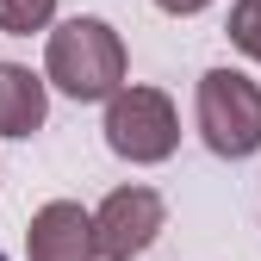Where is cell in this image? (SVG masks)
Wrapping results in <instances>:
<instances>
[{
    "mask_svg": "<svg viewBox=\"0 0 261 261\" xmlns=\"http://www.w3.org/2000/svg\"><path fill=\"white\" fill-rule=\"evenodd\" d=\"M50 112L44 81L25 69V62H0V137H31Z\"/></svg>",
    "mask_w": 261,
    "mask_h": 261,
    "instance_id": "cell-6",
    "label": "cell"
},
{
    "mask_svg": "<svg viewBox=\"0 0 261 261\" xmlns=\"http://www.w3.org/2000/svg\"><path fill=\"white\" fill-rule=\"evenodd\" d=\"M56 13V0H0V31H13V38H31V31H44Z\"/></svg>",
    "mask_w": 261,
    "mask_h": 261,
    "instance_id": "cell-7",
    "label": "cell"
},
{
    "mask_svg": "<svg viewBox=\"0 0 261 261\" xmlns=\"http://www.w3.org/2000/svg\"><path fill=\"white\" fill-rule=\"evenodd\" d=\"M31 261H100V237H93V212L75 199H50L25 230Z\"/></svg>",
    "mask_w": 261,
    "mask_h": 261,
    "instance_id": "cell-5",
    "label": "cell"
},
{
    "mask_svg": "<svg viewBox=\"0 0 261 261\" xmlns=\"http://www.w3.org/2000/svg\"><path fill=\"white\" fill-rule=\"evenodd\" d=\"M44 75L69 93V100H112L124 87V44L106 19H69L50 31Z\"/></svg>",
    "mask_w": 261,
    "mask_h": 261,
    "instance_id": "cell-1",
    "label": "cell"
},
{
    "mask_svg": "<svg viewBox=\"0 0 261 261\" xmlns=\"http://www.w3.org/2000/svg\"><path fill=\"white\" fill-rule=\"evenodd\" d=\"M155 7H162V13H174V19H187V13H205L212 0H155Z\"/></svg>",
    "mask_w": 261,
    "mask_h": 261,
    "instance_id": "cell-9",
    "label": "cell"
},
{
    "mask_svg": "<svg viewBox=\"0 0 261 261\" xmlns=\"http://www.w3.org/2000/svg\"><path fill=\"white\" fill-rule=\"evenodd\" d=\"M230 44L261 62V0H237L230 7Z\"/></svg>",
    "mask_w": 261,
    "mask_h": 261,
    "instance_id": "cell-8",
    "label": "cell"
},
{
    "mask_svg": "<svg viewBox=\"0 0 261 261\" xmlns=\"http://www.w3.org/2000/svg\"><path fill=\"white\" fill-rule=\"evenodd\" d=\"M106 143L124 162H168L180 143L174 100L162 87H118L112 106H106Z\"/></svg>",
    "mask_w": 261,
    "mask_h": 261,
    "instance_id": "cell-3",
    "label": "cell"
},
{
    "mask_svg": "<svg viewBox=\"0 0 261 261\" xmlns=\"http://www.w3.org/2000/svg\"><path fill=\"white\" fill-rule=\"evenodd\" d=\"M168 224V205H162L155 187H118L106 193V205L93 212V237H100V261H130L155 243V230Z\"/></svg>",
    "mask_w": 261,
    "mask_h": 261,
    "instance_id": "cell-4",
    "label": "cell"
},
{
    "mask_svg": "<svg viewBox=\"0 0 261 261\" xmlns=\"http://www.w3.org/2000/svg\"><path fill=\"white\" fill-rule=\"evenodd\" d=\"M199 137L212 155H255L261 149V87L237 69H212L199 81Z\"/></svg>",
    "mask_w": 261,
    "mask_h": 261,
    "instance_id": "cell-2",
    "label": "cell"
},
{
    "mask_svg": "<svg viewBox=\"0 0 261 261\" xmlns=\"http://www.w3.org/2000/svg\"><path fill=\"white\" fill-rule=\"evenodd\" d=\"M0 261H7V255H0Z\"/></svg>",
    "mask_w": 261,
    "mask_h": 261,
    "instance_id": "cell-10",
    "label": "cell"
}]
</instances>
